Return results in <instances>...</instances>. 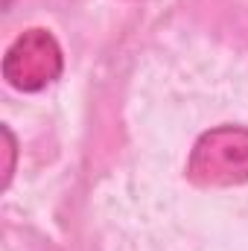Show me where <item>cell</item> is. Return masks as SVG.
<instances>
[{"label":"cell","mask_w":248,"mask_h":251,"mask_svg":"<svg viewBox=\"0 0 248 251\" xmlns=\"http://www.w3.org/2000/svg\"><path fill=\"white\" fill-rule=\"evenodd\" d=\"M193 173H201L204 181L240 184L248 178V131L237 126H222L207 131L193 152Z\"/></svg>","instance_id":"2"},{"label":"cell","mask_w":248,"mask_h":251,"mask_svg":"<svg viewBox=\"0 0 248 251\" xmlns=\"http://www.w3.org/2000/svg\"><path fill=\"white\" fill-rule=\"evenodd\" d=\"M62 73V50L44 29L24 32L3 59V76L18 91H41Z\"/></svg>","instance_id":"1"},{"label":"cell","mask_w":248,"mask_h":251,"mask_svg":"<svg viewBox=\"0 0 248 251\" xmlns=\"http://www.w3.org/2000/svg\"><path fill=\"white\" fill-rule=\"evenodd\" d=\"M3 6H9V0H3Z\"/></svg>","instance_id":"3"}]
</instances>
